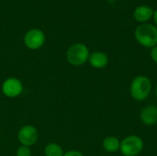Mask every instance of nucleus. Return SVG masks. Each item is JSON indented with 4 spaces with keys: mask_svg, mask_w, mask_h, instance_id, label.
Segmentation results:
<instances>
[{
    "mask_svg": "<svg viewBox=\"0 0 157 156\" xmlns=\"http://www.w3.org/2000/svg\"><path fill=\"white\" fill-rule=\"evenodd\" d=\"M134 36L139 44L145 48H154L157 46V27L152 24L143 23L137 27Z\"/></svg>",
    "mask_w": 157,
    "mask_h": 156,
    "instance_id": "1",
    "label": "nucleus"
},
{
    "mask_svg": "<svg viewBox=\"0 0 157 156\" xmlns=\"http://www.w3.org/2000/svg\"><path fill=\"white\" fill-rule=\"evenodd\" d=\"M152 89V83L151 80L144 75H138L136 76L130 87V93L132 97L136 101H143L146 99Z\"/></svg>",
    "mask_w": 157,
    "mask_h": 156,
    "instance_id": "2",
    "label": "nucleus"
},
{
    "mask_svg": "<svg viewBox=\"0 0 157 156\" xmlns=\"http://www.w3.org/2000/svg\"><path fill=\"white\" fill-rule=\"evenodd\" d=\"M89 50L83 43H75L71 45L66 51V59L69 63L75 66L84 64L88 61Z\"/></svg>",
    "mask_w": 157,
    "mask_h": 156,
    "instance_id": "3",
    "label": "nucleus"
},
{
    "mask_svg": "<svg viewBox=\"0 0 157 156\" xmlns=\"http://www.w3.org/2000/svg\"><path fill=\"white\" fill-rule=\"evenodd\" d=\"M144 149V141L137 135H130L121 142L120 151L124 156L139 155Z\"/></svg>",
    "mask_w": 157,
    "mask_h": 156,
    "instance_id": "4",
    "label": "nucleus"
},
{
    "mask_svg": "<svg viewBox=\"0 0 157 156\" xmlns=\"http://www.w3.org/2000/svg\"><path fill=\"white\" fill-rule=\"evenodd\" d=\"M45 34L39 29H32L29 30L24 36V43L27 48L30 50H38L44 45Z\"/></svg>",
    "mask_w": 157,
    "mask_h": 156,
    "instance_id": "5",
    "label": "nucleus"
},
{
    "mask_svg": "<svg viewBox=\"0 0 157 156\" xmlns=\"http://www.w3.org/2000/svg\"><path fill=\"white\" fill-rule=\"evenodd\" d=\"M38 131L32 125H25L20 128L17 133V139L21 145L29 147L35 144L38 141Z\"/></svg>",
    "mask_w": 157,
    "mask_h": 156,
    "instance_id": "6",
    "label": "nucleus"
},
{
    "mask_svg": "<svg viewBox=\"0 0 157 156\" xmlns=\"http://www.w3.org/2000/svg\"><path fill=\"white\" fill-rule=\"evenodd\" d=\"M23 91V86L19 79L15 77H9L6 79L2 84L3 94L10 98L18 97Z\"/></svg>",
    "mask_w": 157,
    "mask_h": 156,
    "instance_id": "7",
    "label": "nucleus"
},
{
    "mask_svg": "<svg viewBox=\"0 0 157 156\" xmlns=\"http://www.w3.org/2000/svg\"><path fill=\"white\" fill-rule=\"evenodd\" d=\"M141 121L147 126H152L157 123V107L149 106L144 108L140 114Z\"/></svg>",
    "mask_w": 157,
    "mask_h": 156,
    "instance_id": "8",
    "label": "nucleus"
},
{
    "mask_svg": "<svg viewBox=\"0 0 157 156\" xmlns=\"http://www.w3.org/2000/svg\"><path fill=\"white\" fill-rule=\"evenodd\" d=\"M88 62L94 68L103 69L108 65L109 58L105 52L102 51H95L89 55Z\"/></svg>",
    "mask_w": 157,
    "mask_h": 156,
    "instance_id": "9",
    "label": "nucleus"
},
{
    "mask_svg": "<svg viewBox=\"0 0 157 156\" xmlns=\"http://www.w3.org/2000/svg\"><path fill=\"white\" fill-rule=\"evenodd\" d=\"M154 15V10L148 6H138L133 13V17L136 21L141 23L147 22Z\"/></svg>",
    "mask_w": 157,
    "mask_h": 156,
    "instance_id": "10",
    "label": "nucleus"
},
{
    "mask_svg": "<svg viewBox=\"0 0 157 156\" xmlns=\"http://www.w3.org/2000/svg\"><path fill=\"white\" fill-rule=\"evenodd\" d=\"M103 148L108 153H115L120 150L121 142L118 138L114 136H109L103 140Z\"/></svg>",
    "mask_w": 157,
    "mask_h": 156,
    "instance_id": "11",
    "label": "nucleus"
},
{
    "mask_svg": "<svg viewBox=\"0 0 157 156\" xmlns=\"http://www.w3.org/2000/svg\"><path fill=\"white\" fill-rule=\"evenodd\" d=\"M45 156H63V148L57 143H49L44 149Z\"/></svg>",
    "mask_w": 157,
    "mask_h": 156,
    "instance_id": "12",
    "label": "nucleus"
},
{
    "mask_svg": "<svg viewBox=\"0 0 157 156\" xmlns=\"http://www.w3.org/2000/svg\"><path fill=\"white\" fill-rule=\"evenodd\" d=\"M17 156H31V151L29 147L21 145L17 151Z\"/></svg>",
    "mask_w": 157,
    "mask_h": 156,
    "instance_id": "13",
    "label": "nucleus"
},
{
    "mask_svg": "<svg viewBox=\"0 0 157 156\" xmlns=\"http://www.w3.org/2000/svg\"><path fill=\"white\" fill-rule=\"evenodd\" d=\"M151 58L155 63H157V46L152 48V50H151Z\"/></svg>",
    "mask_w": 157,
    "mask_h": 156,
    "instance_id": "14",
    "label": "nucleus"
},
{
    "mask_svg": "<svg viewBox=\"0 0 157 156\" xmlns=\"http://www.w3.org/2000/svg\"><path fill=\"white\" fill-rule=\"evenodd\" d=\"M63 156H84V154L78 151H69V152L65 153Z\"/></svg>",
    "mask_w": 157,
    "mask_h": 156,
    "instance_id": "15",
    "label": "nucleus"
},
{
    "mask_svg": "<svg viewBox=\"0 0 157 156\" xmlns=\"http://www.w3.org/2000/svg\"><path fill=\"white\" fill-rule=\"evenodd\" d=\"M153 17H154L155 23L156 24V26H157V9L155 10V11H154V15H153Z\"/></svg>",
    "mask_w": 157,
    "mask_h": 156,
    "instance_id": "16",
    "label": "nucleus"
},
{
    "mask_svg": "<svg viewBox=\"0 0 157 156\" xmlns=\"http://www.w3.org/2000/svg\"><path fill=\"white\" fill-rule=\"evenodd\" d=\"M155 93H156V97H157V86H156V90H155Z\"/></svg>",
    "mask_w": 157,
    "mask_h": 156,
    "instance_id": "17",
    "label": "nucleus"
}]
</instances>
